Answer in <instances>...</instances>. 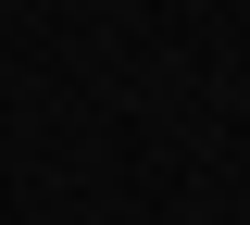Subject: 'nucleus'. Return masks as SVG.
Here are the masks:
<instances>
[]
</instances>
